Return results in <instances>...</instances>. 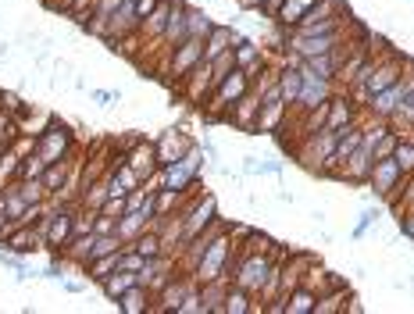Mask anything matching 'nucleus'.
Here are the masks:
<instances>
[{"mask_svg": "<svg viewBox=\"0 0 414 314\" xmlns=\"http://www.w3.org/2000/svg\"><path fill=\"white\" fill-rule=\"evenodd\" d=\"M47 279H61V260H54V265H47V272H43Z\"/></svg>", "mask_w": 414, "mask_h": 314, "instance_id": "33", "label": "nucleus"}, {"mask_svg": "<svg viewBox=\"0 0 414 314\" xmlns=\"http://www.w3.org/2000/svg\"><path fill=\"white\" fill-rule=\"evenodd\" d=\"M232 39H236V32H232L229 25H214V29L207 32V39H204V61H214L218 54L232 50Z\"/></svg>", "mask_w": 414, "mask_h": 314, "instance_id": "11", "label": "nucleus"}, {"mask_svg": "<svg viewBox=\"0 0 414 314\" xmlns=\"http://www.w3.org/2000/svg\"><path fill=\"white\" fill-rule=\"evenodd\" d=\"M129 246H133L136 253H143V257H161V246H164V239H161L157 232H150V236H147V232H140V236H136Z\"/></svg>", "mask_w": 414, "mask_h": 314, "instance_id": "23", "label": "nucleus"}, {"mask_svg": "<svg viewBox=\"0 0 414 314\" xmlns=\"http://www.w3.org/2000/svg\"><path fill=\"white\" fill-rule=\"evenodd\" d=\"M183 136L179 132H164V139H161V150H157V165L164 168V165H171V161H179V153H183Z\"/></svg>", "mask_w": 414, "mask_h": 314, "instance_id": "19", "label": "nucleus"}, {"mask_svg": "<svg viewBox=\"0 0 414 314\" xmlns=\"http://www.w3.org/2000/svg\"><path fill=\"white\" fill-rule=\"evenodd\" d=\"M204 61V39H183L179 46H171V75H179L186 79L197 65Z\"/></svg>", "mask_w": 414, "mask_h": 314, "instance_id": "5", "label": "nucleus"}, {"mask_svg": "<svg viewBox=\"0 0 414 314\" xmlns=\"http://www.w3.org/2000/svg\"><path fill=\"white\" fill-rule=\"evenodd\" d=\"M329 103H332V115L325 118V129H332V132H336V129H346V125H350V115H353L350 103H346V100H329Z\"/></svg>", "mask_w": 414, "mask_h": 314, "instance_id": "24", "label": "nucleus"}, {"mask_svg": "<svg viewBox=\"0 0 414 314\" xmlns=\"http://www.w3.org/2000/svg\"><path fill=\"white\" fill-rule=\"evenodd\" d=\"M315 307H318V296L311 289H304V286H293L286 293V310L289 314H315Z\"/></svg>", "mask_w": 414, "mask_h": 314, "instance_id": "14", "label": "nucleus"}, {"mask_svg": "<svg viewBox=\"0 0 414 314\" xmlns=\"http://www.w3.org/2000/svg\"><path fill=\"white\" fill-rule=\"evenodd\" d=\"M75 236V215L72 211H54L50 215V225H47V246L54 250H65Z\"/></svg>", "mask_w": 414, "mask_h": 314, "instance_id": "7", "label": "nucleus"}, {"mask_svg": "<svg viewBox=\"0 0 414 314\" xmlns=\"http://www.w3.org/2000/svg\"><path fill=\"white\" fill-rule=\"evenodd\" d=\"M186 29H190V36H193V39H207V32L214 29V22H211L204 11L186 8Z\"/></svg>", "mask_w": 414, "mask_h": 314, "instance_id": "21", "label": "nucleus"}, {"mask_svg": "<svg viewBox=\"0 0 414 314\" xmlns=\"http://www.w3.org/2000/svg\"><path fill=\"white\" fill-rule=\"evenodd\" d=\"M68 143H72V132H68V125H50L39 139H36V153L43 157L47 165H54V161H61L65 157V150H68Z\"/></svg>", "mask_w": 414, "mask_h": 314, "instance_id": "4", "label": "nucleus"}, {"mask_svg": "<svg viewBox=\"0 0 414 314\" xmlns=\"http://www.w3.org/2000/svg\"><path fill=\"white\" fill-rule=\"evenodd\" d=\"M143 265H147V257H143V253H136L133 246H126V250H122V260H118V268H126V272H136V275H140V272H143Z\"/></svg>", "mask_w": 414, "mask_h": 314, "instance_id": "26", "label": "nucleus"}, {"mask_svg": "<svg viewBox=\"0 0 414 314\" xmlns=\"http://www.w3.org/2000/svg\"><path fill=\"white\" fill-rule=\"evenodd\" d=\"M204 236V250H200V265H197V279L200 282H218L225 275V265H229V239L225 236H214V232H200Z\"/></svg>", "mask_w": 414, "mask_h": 314, "instance_id": "1", "label": "nucleus"}, {"mask_svg": "<svg viewBox=\"0 0 414 314\" xmlns=\"http://www.w3.org/2000/svg\"><path fill=\"white\" fill-rule=\"evenodd\" d=\"M118 260H122V250H114V253H104V257H97V260H90V265H83L86 268V275L90 279H97V282H104L114 268H118Z\"/></svg>", "mask_w": 414, "mask_h": 314, "instance_id": "17", "label": "nucleus"}, {"mask_svg": "<svg viewBox=\"0 0 414 314\" xmlns=\"http://www.w3.org/2000/svg\"><path fill=\"white\" fill-rule=\"evenodd\" d=\"M4 54H8V43H0V61H4Z\"/></svg>", "mask_w": 414, "mask_h": 314, "instance_id": "35", "label": "nucleus"}, {"mask_svg": "<svg viewBox=\"0 0 414 314\" xmlns=\"http://www.w3.org/2000/svg\"><path fill=\"white\" fill-rule=\"evenodd\" d=\"M393 161L400 165L403 175H414V143H410V139H396V146H393Z\"/></svg>", "mask_w": 414, "mask_h": 314, "instance_id": "22", "label": "nucleus"}, {"mask_svg": "<svg viewBox=\"0 0 414 314\" xmlns=\"http://www.w3.org/2000/svg\"><path fill=\"white\" fill-rule=\"evenodd\" d=\"M100 286H104L107 300H114V303H118V296H122L126 289H133V286H136V272H126V268H114V272H111V275H107V279H104Z\"/></svg>", "mask_w": 414, "mask_h": 314, "instance_id": "13", "label": "nucleus"}, {"mask_svg": "<svg viewBox=\"0 0 414 314\" xmlns=\"http://www.w3.org/2000/svg\"><path fill=\"white\" fill-rule=\"evenodd\" d=\"M4 246H8V239H4V236H0V253H4Z\"/></svg>", "mask_w": 414, "mask_h": 314, "instance_id": "36", "label": "nucleus"}, {"mask_svg": "<svg viewBox=\"0 0 414 314\" xmlns=\"http://www.w3.org/2000/svg\"><path fill=\"white\" fill-rule=\"evenodd\" d=\"M272 275H275L272 260L261 250H250V253H243L240 268H236V286H243L247 293H264V286L272 282Z\"/></svg>", "mask_w": 414, "mask_h": 314, "instance_id": "2", "label": "nucleus"}, {"mask_svg": "<svg viewBox=\"0 0 414 314\" xmlns=\"http://www.w3.org/2000/svg\"><path fill=\"white\" fill-rule=\"evenodd\" d=\"M372 186H375V193L379 196H393V189L400 186V179H403V172H400V165L393 161V157H379V161L372 165Z\"/></svg>", "mask_w": 414, "mask_h": 314, "instance_id": "6", "label": "nucleus"}, {"mask_svg": "<svg viewBox=\"0 0 414 314\" xmlns=\"http://www.w3.org/2000/svg\"><path fill=\"white\" fill-rule=\"evenodd\" d=\"M403 89H407V82H403V79H396L389 89H382V93H375V96H372V111H375V118H393V115H396Z\"/></svg>", "mask_w": 414, "mask_h": 314, "instance_id": "9", "label": "nucleus"}, {"mask_svg": "<svg viewBox=\"0 0 414 314\" xmlns=\"http://www.w3.org/2000/svg\"><path fill=\"white\" fill-rule=\"evenodd\" d=\"M171 4L175 0H161V4L140 22V32L143 36H164V25H168V15H171Z\"/></svg>", "mask_w": 414, "mask_h": 314, "instance_id": "12", "label": "nucleus"}, {"mask_svg": "<svg viewBox=\"0 0 414 314\" xmlns=\"http://www.w3.org/2000/svg\"><path fill=\"white\" fill-rule=\"evenodd\" d=\"M297 103L304 111H315V108H322V103H329V79H322V75L304 68V86H300Z\"/></svg>", "mask_w": 414, "mask_h": 314, "instance_id": "8", "label": "nucleus"}, {"mask_svg": "<svg viewBox=\"0 0 414 314\" xmlns=\"http://www.w3.org/2000/svg\"><path fill=\"white\" fill-rule=\"evenodd\" d=\"M375 222H379V211H375V207H368V211L361 215V222H358V229H353V239H365V232H368Z\"/></svg>", "mask_w": 414, "mask_h": 314, "instance_id": "27", "label": "nucleus"}, {"mask_svg": "<svg viewBox=\"0 0 414 314\" xmlns=\"http://www.w3.org/2000/svg\"><path fill=\"white\" fill-rule=\"evenodd\" d=\"M168 46H179L183 39H190V29H186V4L175 0L171 4V15H168V25H164V36H161Z\"/></svg>", "mask_w": 414, "mask_h": 314, "instance_id": "10", "label": "nucleus"}, {"mask_svg": "<svg viewBox=\"0 0 414 314\" xmlns=\"http://www.w3.org/2000/svg\"><path fill=\"white\" fill-rule=\"evenodd\" d=\"M400 232H403V236H407V239H414V215H410V218H403V222H400Z\"/></svg>", "mask_w": 414, "mask_h": 314, "instance_id": "32", "label": "nucleus"}, {"mask_svg": "<svg viewBox=\"0 0 414 314\" xmlns=\"http://www.w3.org/2000/svg\"><path fill=\"white\" fill-rule=\"evenodd\" d=\"M157 4H161V0H136V4H133V11H136V18L143 22V18H147V15H150Z\"/></svg>", "mask_w": 414, "mask_h": 314, "instance_id": "29", "label": "nucleus"}, {"mask_svg": "<svg viewBox=\"0 0 414 314\" xmlns=\"http://www.w3.org/2000/svg\"><path fill=\"white\" fill-rule=\"evenodd\" d=\"M126 165H129V168H133V172H136L140 179H147V175H150V172L157 168V150H154L150 143H140V146H136V153L129 157Z\"/></svg>", "mask_w": 414, "mask_h": 314, "instance_id": "15", "label": "nucleus"}, {"mask_svg": "<svg viewBox=\"0 0 414 314\" xmlns=\"http://www.w3.org/2000/svg\"><path fill=\"white\" fill-rule=\"evenodd\" d=\"M8 229H11V222H8V215L0 211V236H8Z\"/></svg>", "mask_w": 414, "mask_h": 314, "instance_id": "34", "label": "nucleus"}, {"mask_svg": "<svg viewBox=\"0 0 414 314\" xmlns=\"http://www.w3.org/2000/svg\"><path fill=\"white\" fill-rule=\"evenodd\" d=\"M147 300H150V289L136 282L133 289H126L122 296H118V307H122L126 314H143L147 310Z\"/></svg>", "mask_w": 414, "mask_h": 314, "instance_id": "16", "label": "nucleus"}, {"mask_svg": "<svg viewBox=\"0 0 414 314\" xmlns=\"http://www.w3.org/2000/svg\"><path fill=\"white\" fill-rule=\"evenodd\" d=\"M282 4H286V0H264V8H261V15H264V18H279Z\"/></svg>", "mask_w": 414, "mask_h": 314, "instance_id": "30", "label": "nucleus"}, {"mask_svg": "<svg viewBox=\"0 0 414 314\" xmlns=\"http://www.w3.org/2000/svg\"><path fill=\"white\" fill-rule=\"evenodd\" d=\"M43 179V186H47V193H61V186H65V179H68V165L65 161H54V165H47V172L39 175Z\"/></svg>", "mask_w": 414, "mask_h": 314, "instance_id": "20", "label": "nucleus"}, {"mask_svg": "<svg viewBox=\"0 0 414 314\" xmlns=\"http://www.w3.org/2000/svg\"><path fill=\"white\" fill-rule=\"evenodd\" d=\"M315 4H318V0H286V4H282V11H279V22L293 29V25H297V22H300V18H304L311 8H315Z\"/></svg>", "mask_w": 414, "mask_h": 314, "instance_id": "18", "label": "nucleus"}, {"mask_svg": "<svg viewBox=\"0 0 414 314\" xmlns=\"http://www.w3.org/2000/svg\"><path fill=\"white\" fill-rule=\"evenodd\" d=\"M243 93H250V72H243L240 65H236V68L214 86V108H218V111L232 108V103L240 100Z\"/></svg>", "mask_w": 414, "mask_h": 314, "instance_id": "3", "label": "nucleus"}, {"mask_svg": "<svg viewBox=\"0 0 414 314\" xmlns=\"http://www.w3.org/2000/svg\"><path fill=\"white\" fill-rule=\"evenodd\" d=\"M90 96H93V100L100 103V108H111L114 100H122V93H118V89H93Z\"/></svg>", "mask_w": 414, "mask_h": 314, "instance_id": "28", "label": "nucleus"}, {"mask_svg": "<svg viewBox=\"0 0 414 314\" xmlns=\"http://www.w3.org/2000/svg\"><path fill=\"white\" fill-rule=\"evenodd\" d=\"M236 4H240L243 11H261V8H264V0H236Z\"/></svg>", "mask_w": 414, "mask_h": 314, "instance_id": "31", "label": "nucleus"}, {"mask_svg": "<svg viewBox=\"0 0 414 314\" xmlns=\"http://www.w3.org/2000/svg\"><path fill=\"white\" fill-rule=\"evenodd\" d=\"M221 310H229V314H247V310H250V296H247V289H243V286H240V289H229V293H225Z\"/></svg>", "mask_w": 414, "mask_h": 314, "instance_id": "25", "label": "nucleus"}]
</instances>
